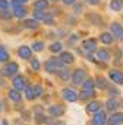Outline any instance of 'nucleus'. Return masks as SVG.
<instances>
[{
	"mask_svg": "<svg viewBox=\"0 0 123 125\" xmlns=\"http://www.w3.org/2000/svg\"><path fill=\"white\" fill-rule=\"evenodd\" d=\"M94 94H96V92H94V80L93 79H86L83 82V84H81V92L78 94V97L81 100H84V99L93 97Z\"/></svg>",
	"mask_w": 123,
	"mask_h": 125,
	"instance_id": "f257e3e1",
	"label": "nucleus"
},
{
	"mask_svg": "<svg viewBox=\"0 0 123 125\" xmlns=\"http://www.w3.org/2000/svg\"><path fill=\"white\" fill-rule=\"evenodd\" d=\"M61 68H62V64L57 57H52V58H49L48 61L45 62V71H46V73L54 74V73L60 71Z\"/></svg>",
	"mask_w": 123,
	"mask_h": 125,
	"instance_id": "f03ea898",
	"label": "nucleus"
},
{
	"mask_svg": "<svg viewBox=\"0 0 123 125\" xmlns=\"http://www.w3.org/2000/svg\"><path fill=\"white\" fill-rule=\"evenodd\" d=\"M18 71H19V64L15 62V61L7 62V64L1 68V74H3L4 77H15V76L18 74Z\"/></svg>",
	"mask_w": 123,
	"mask_h": 125,
	"instance_id": "7ed1b4c3",
	"label": "nucleus"
},
{
	"mask_svg": "<svg viewBox=\"0 0 123 125\" xmlns=\"http://www.w3.org/2000/svg\"><path fill=\"white\" fill-rule=\"evenodd\" d=\"M71 80H72V83H74L75 86H80V84H83V82L86 80V71H84L83 68H77V70L72 73V76H71Z\"/></svg>",
	"mask_w": 123,
	"mask_h": 125,
	"instance_id": "20e7f679",
	"label": "nucleus"
},
{
	"mask_svg": "<svg viewBox=\"0 0 123 125\" xmlns=\"http://www.w3.org/2000/svg\"><path fill=\"white\" fill-rule=\"evenodd\" d=\"M13 89H16V90H19V92H22V90H25L26 89V79L23 77V76H19V74H16L15 77H13Z\"/></svg>",
	"mask_w": 123,
	"mask_h": 125,
	"instance_id": "39448f33",
	"label": "nucleus"
},
{
	"mask_svg": "<svg viewBox=\"0 0 123 125\" xmlns=\"http://www.w3.org/2000/svg\"><path fill=\"white\" fill-rule=\"evenodd\" d=\"M110 33L113 35V38H117V39L123 41V26L119 22H113L110 25Z\"/></svg>",
	"mask_w": 123,
	"mask_h": 125,
	"instance_id": "423d86ee",
	"label": "nucleus"
},
{
	"mask_svg": "<svg viewBox=\"0 0 123 125\" xmlns=\"http://www.w3.org/2000/svg\"><path fill=\"white\" fill-rule=\"evenodd\" d=\"M83 50L87 51L88 54H91L94 51H97V41L94 38H88V39H84L83 41Z\"/></svg>",
	"mask_w": 123,
	"mask_h": 125,
	"instance_id": "0eeeda50",
	"label": "nucleus"
},
{
	"mask_svg": "<svg viewBox=\"0 0 123 125\" xmlns=\"http://www.w3.org/2000/svg\"><path fill=\"white\" fill-rule=\"evenodd\" d=\"M58 60L61 61L62 65H70V64H72V62L75 61V60H74V55H72L71 52H68V51H61Z\"/></svg>",
	"mask_w": 123,
	"mask_h": 125,
	"instance_id": "6e6552de",
	"label": "nucleus"
},
{
	"mask_svg": "<svg viewBox=\"0 0 123 125\" xmlns=\"http://www.w3.org/2000/svg\"><path fill=\"white\" fill-rule=\"evenodd\" d=\"M107 116H106V112L104 111H98V112H96V115L93 116L91 119V124L93 125H104L106 124V119Z\"/></svg>",
	"mask_w": 123,
	"mask_h": 125,
	"instance_id": "1a4fd4ad",
	"label": "nucleus"
},
{
	"mask_svg": "<svg viewBox=\"0 0 123 125\" xmlns=\"http://www.w3.org/2000/svg\"><path fill=\"white\" fill-rule=\"evenodd\" d=\"M18 55L22 60H31L32 58V50L28 45H22V47L18 48Z\"/></svg>",
	"mask_w": 123,
	"mask_h": 125,
	"instance_id": "9d476101",
	"label": "nucleus"
},
{
	"mask_svg": "<svg viewBox=\"0 0 123 125\" xmlns=\"http://www.w3.org/2000/svg\"><path fill=\"white\" fill-rule=\"evenodd\" d=\"M12 15L15 18H18V19H25L28 16V9L25 6H16V7H13Z\"/></svg>",
	"mask_w": 123,
	"mask_h": 125,
	"instance_id": "9b49d317",
	"label": "nucleus"
},
{
	"mask_svg": "<svg viewBox=\"0 0 123 125\" xmlns=\"http://www.w3.org/2000/svg\"><path fill=\"white\" fill-rule=\"evenodd\" d=\"M109 77H110V80L114 82L116 84H122L123 83V74H122V71H119V70H112V71H109Z\"/></svg>",
	"mask_w": 123,
	"mask_h": 125,
	"instance_id": "f8f14e48",
	"label": "nucleus"
},
{
	"mask_svg": "<svg viewBox=\"0 0 123 125\" xmlns=\"http://www.w3.org/2000/svg\"><path fill=\"white\" fill-rule=\"evenodd\" d=\"M62 96H64V99L68 100V102H75V100L78 99V94L75 93L72 89H64V90H62Z\"/></svg>",
	"mask_w": 123,
	"mask_h": 125,
	"instance_id": "ddd939ff",
	"label": "nucleus"
},
{
	"mask_svg": "<svg viewBox=\"0 0 123 125\" xmlns=\"http://www.w3.org/2000/svg\"><path fill=\"white\" fill-rule=\"evenodd\" d=\"M48 7H49V1L48 0H36V1H33V10L45 12Z\"/></svg>",
	"mask_w": 123,
	"mask_h": 125,
	"instance_id": "4468645a",
	"label": "nucleus"
},
{
	"mask_svg": "<svg viewBox=\"0 0 123 125\" xmlns=\"http://www.w3.org/2000/svg\"><path fill=\"white\" fill-rule=\"evenodd\" d=\"M97 58L103 62L110 61V52L106 48H100V50H97Z\"/></svg>",
	"mask_w": 123,
	"mask_h": 125,
	"instance_id": "2eb2a0df",
	"label": "nucleus"
},
{
	"mask_svg": "<svg viewBox=\"0 0 123 125\" xmlns=\"http://www.w3.org/2000/svg\"><path fill=\"white\" fill-rule=\"evenodd\" d=\"M64 112H65V109H64V106L62 105H54V106H51L49 108V114L52 115V116H61L64 115Z\"/></svg>",
	"mask_w": 123,
	"mask_h": 125,
	"instance_id": "dca6fc26",
	"label": "nucleus"
},
{
	"mask_svg": "<svg viewBox=\"0 0 123 125\" xmlns=\"http://www.w3.org/2000/svg\"><path fill=\"white\" fill-rule=\"evenodd\" d=\"M122 121H123V114H119V112L113 114V115L109 118V124L110 125H119Z\"/></svg>",
	"mask_w": 123,
	"mask_h": 125,
	"instance_id": "f3484780",
	"label": "nucleus"
},
{
	"mask_svg": "<svg viewBox=\"0 0 123 125\" xmlns=\"http://www.w3.org/2000/svg\"><path fill=\"white\" fill-rule=\"evenodd\" d=\"M113 35L110 33V32H103L101 35H100V41L104 44V45H110L112 42H113Z\"/></svg>",
	"mask_w": 123,
	"mask_h": 125,
	"instance_id": "a211bd4d",
	"label": "nucleus"
},
{
	"mask_svg": "<svg viewBox=\"0 0 123 125\" xmlns=\"http://www.w3.org/2000/svg\"><path fill=\"white\" fill-rule=\"evenodd\" d=\"M23 26H25L26 29H38L39 22H38L36 19H25V21H23Z\"/></svg>",
	"mask_w": 123,
	"mask_h": 125,
	"instance_id": "6ab92c4d",
	"label": "nucleus"
},
{
	"mask_svg": "<svg viewBox=\"0 0 123 125\" xmlns=\"http://www.w3.org/2000/svg\"><path fill=\"white\" fill-rule=\"evenodd\" d=\"M100 108H101V103L97 102V100H94V102H90V103L87 105V112H90V114H96V112L100 111Z\"/></svg>",
	"mask_w": 123,
	"mask_h": 125,
	"instance_id": "aec40b11",
	"label": "nucleus"
},
{
	"mask_svg": "<svg viewBox=\"0 0 123 125\" xmlns=\"http://www.w3.org/2000/svg\"><path fill=\"white\" fill-rule=\"evenodd\" d=\"M110 9L114 12H120L123 10V0H110Z\"/></svg>",
	"mask_w": 123,
	"mask_h": 125,
	"instance_id": "412c9836",
	"label": "nucleus"
},
{
	"mask_svg": "<svg viewBox=\"0 0 123 125\" xmlns=\"http://www.w3.org/2000/svg\"><path fill=\"white\" fill-rule=\"evenodd\" d=\"M106 105H107V109H109V111H112V112H114L116 109H119V108H120L119 100H116V99H113V97H112V99H109Z\"/></svg>",
	"mask_w": 123,
	"mask_h": 125,
	"instance_id": "4be33fe9",
	"label": "nucleus"
},
{
	"mask_svg": "<svg viewBox=\"0 0 123 125\" xmlns=\"http://www.w3.org/2000/svg\"><path fill=\"white\" fill-rule=\"evenodd\" d=\"M9 99L13 100V102H20V100H22V94H20L19 90L12 89V90H9Z\"/></svg>",
	"mask_w": 123,
	"mask_h": 125,
	"instance_id": "5701e85b",
	"label": "nucleus"
},
{
	"mask_svg": "<svg viewBox=\"0 0 123 125\" xmlns=\"http://www.w3.org/2000/svg\"><path fill=\"white\" fill-rule=\"evenodd\" d=\"M94 86H97L98 89H107V87H109V84H107V80H106L104 77H101V76H98V77L96 79V82H94Z\"/></svg>",
	"mask_w": 123,
	"mask_h": 125,
	"instance_id": "b1692460",
	"label": "nucleus"
},
{
	"mask_svg": "<svg viewBox=\"0 0 123 125\" xmlns=\"http://www.w3.org/2000/svg\"><path fill=\"white\" fill-rule=\"evenodd\" d=\"M9 58H10V55H9L7 50L3 45H0V62H7Z\"/></svg>",
	"mask_w": 123,
	"mask_h": 125,
	"instance_id": "393cba45",
	"label": "nucleus"
},
{
	"mask_svg": "<svg viewBox=\"0 0 123 125\" xmlns=\"http://www.w3.org/2000/svg\"><path fill=\"white\" fill-rule=\"evenodd\" d=\"M44 48H45V42L44 41H35L31 47V50H33L35 52H41Z\"/></svg>",
	"mask_w": 123,
	"mask_h": 125,
	"instance_id": "a878e982",
	"label": "nucleus"
},
{
	"mask_svg": "<svg viewBox=\"0 0 123 125\" xmlns=\"http://www.w3.org/2000/svg\"><path fill=\"white\" fill-rule=\"evenodd\" d=\"M58 76H60V79L64 80V82H68V80L71 79V73H70L67 68H61V70L58 71Z\"/></svg>",
	"mask_w": 123,
	"mask_h": 125,
	"instance_id": "bb28decb",
	"label": "nucleus"
},
{
	"mask_svg": "<svg viewBox=\"0 0 123 125\" xmlns=\"http://www.w3.org/2000/svg\"><path fill=\"white\" fill-rule=\"evenodd\" d=\"M49 50H51V52H54V54H60L62 51V44L61 42H52V44L49 45Z\"/></svg>",
	"mask_w": 123,
	"mask_h": 125,
	"instance_id": "cd10ccee",
	"label": "nucleus"
},
{
	"mask_svg": "<svg viewBox=\"0 0 123 125\" xmlns=\"http://www.w3.org/2000/svg\"><path fill=\"white\" fill-rule=\"evenodd\" d=\"M42 22H44L45 25H54V16H52V13L45 12V16H44Z\"/></svg>",
	"mask_w": 123,
	"mask_h": 125,
	"instance_id": "c85d7f7f",
	"label": "nucleus"
},
{
	"mask_svg": "<svg viewBox=\"0 0 123 125\" xmlns=\"http://www.w3.org/2000/svg\"><path fill=\"white\" fill-rule=\"evenodd\" d=\"M32 93H33V97H41L42 93H44V89H42L39 84H36V86L32 87Z\"/></svg>",
	"mask_w": 123,
	"mask_h": 125,
	"instance_id": "c756f323",
	"label": "nucleus"
},
{
	"mask_svg": "<svg viewBox=\"0 0 123 125\" xmlns=\"http://www.w3.org/2000/svg\"><path fill=\"white\" fill-rule=\"evenodd\" d=\"M29 61H31V67L35 70V71H38V70L41 68V62H39V60H38V58H31Z\"/></svg>",
	"mask_w": 123,
	"mask_h": 125,
	"instance_id": "7c9ffc66",
	"label": "nucleus"
},
{
	"mask_svg": "<svg viewBox=\"0 0 123 125\" xmlns=\"http://www.w3.org/2000/svg\"><path fill=\"white\" fill-rule=\"evenodd\" d=\"M44 16H45V12H42V10H33V19H36L38 22L42 21Z\"/></svg>",
	"mask_w": 123,
	"mask_h": 125,
	"instance_id": "2f4dec72",
	"label": "nucleus"
},
{
	"mask_svg": "<svg viewBox=\"0 0 123 125\" xmlns=\"http://www.w3.org/2000/svg\"><path fill=\"white\" fill-rule=\"evenodd\" d=\"M28 1L29 0H12L9 3H10L12 7H16V6H25V3H28Z\"/></svg>",
	"mask_w": 123,
	"mask_h": 125,
	"instance_id": "473e14b6",
	"label": "nucleus"
},
{
	"mask_svg": "<svg viewBox=\"0 0 123 125\" xmlns=\"http://www.w3.org/2000/svg\"><path fill=\"white\" fill-rule=\"evenodd\" d=\"M0 18H1V19H4V21H9V19H12V18H13V15H12L9 10H3V12H0Z\"/></svg>",
	"mask_w": 123,
	"mask_h": 125,
	"instance_id": "72a5a7b5",
	"label": "nucleus"
},
{
	"mask_svg": "<svg viewBox=\"0 0 123 125\" xmlns=\"http://www.w3.org/2000/svg\"><path fill=\"white\" fill-rule=\"evenodd\" d=\"M9 7H10V3H9L7 0H0V12L9 10Z\"/></svg>",
	"mask_w": 123,
	"mask_h": 125,
	"instance_id": "f704fd0d",
	"label": "nucleus"
},
{
	"mask_svg": "<svg viewBox=\"0 0 123 125\" xmlns=\"http://www.w3.org/2000/svg\"><path fill=\"white\" fill-rule=\"evenodd\" d=\"M109 93H110L112 97H116V96L120 94V92H119V89H116V87H110V89H109Z\"/></svg>",
	"mask_w": 123,
	"mask_h": 125,
	"instance_id": "c9c22d12",
	"label": "nucleus"
},
{
	"mask_svg": "<svg viewBox=\"0 0 123 125\" xmlns=\"http://www.w3.org/2000/svg\"><path fill=\"white\" fill-rule=\"evenodd\" d=\"M26 99L33 100V93H32V87H26Z\"/></svg>",
	"mask_w": 123,
	"mask_h": 125,
	"instance_id": "e433bc0d",
	"label": "nucleus"
},
{
	"mask_svg": "<svg viewBox=\"0 0 123 125\" xmlns=\"http://www.w3.org/2000/svg\"><path fill=\"white\" fill-rule=\"evenodd\" d=\"M72 6H74V10H75V13H78V12H81V10H83V4H81V3H77V1H75Z\"/></svg>",
	"mask_w": 123,
	"mask_h": 125,
	"instance_id": "4c0bfd02",
	"label": "nucleus"
},
{
	"mask_svg": "<svg viewBox=\"0 0 123 125\" xmlns=\"http://www.w3.org/2000/svg\"><path fill=\"white\" fill-rule=\"evenodd\" d=\"M100 1H101V0H86V3L90 4V6H97Z\"/></svg>",
	"mask_w": 123,
	"mask_h": 125,
	"instance_id": "58836bf2",
	"label": "nucleus"
},
{
	"mask_svg": "<svg viewBox=\"0 0 123 125\" xmlns=\"http://www.w3.org/2000/svg\"><path fill=\"white\" fill-rule=\"evenodd\" d=\"M61 1L65 4V6H72V4H74L77 0H61Z\"/></svg>",
	"mask_w": 123,
	"mask_h": 125,
	"instance_id": "ea45409f",
	"label": "nucleus"
},
{
	"mask_svg": "<svg viewBox=\"0 0 123 125\" xmlns=\"http://www.w3.org/2000/svg\"><path fill=\"white\" fill-rule=\"evenodd\" d=\"M1 125H9V124H7V121H3V122H1Z\"/></svg>",
	"mask_w": 123,
	"mask_h": 125,
	"instance_id": "a19ab883",
	"label": "nucleus"
},
{
	"mask_svg": "<svg viewBox=\"0 0 123 125\" xmlns=\"http://www.w3.org/2000/svg\"><path fill=\"white\" fill-rule=\"evenodd\" d=\"M0 112H1V102H0Z\"/></svg>",
	"mask_w": 123,
	"mask_h": 125,
	"instance_id": "79ce46f5",
	"label": "nucleus"
},
{
	"mask_svg": "<svg viewBox=\"0 0 123 125\" xmlns=\"http://www.w3.org/2000/svg\"><path fill=\"white\" fill-rule=\"evenodd\" d=\"M58 125H65V124H58Z\"/></svg>",
	"mask_w": 123,
	"mask_h": 125,
	"instance_id": "37998d69",
	"label": "nucleus"
},
{
	"mask_svg": "<svg viewBox=\"0 0 123 125\" xmlns=\"http://www.w3.org/2000/svg\"><path fill=\"white\" fill-rule=\"evenodd\" d=\"M51 1H57V0H51Z\"/></svg>",
	"mask_w": 123,
	"mask_h": 125,
	"instance_id": "c03bdc74",
	"label": "nucleus"
},
{
	"mask_svg": "<svg viewBox=\"0 0 123 125\" xmlns=\"http://www.w3.org/2000/svg\"><path fill=\"white\" fill-rule=\"evenodd\" d=\"M122 84H123V83H122Z\"/></svg>",
	"mask_w": 123,
	"mask_h": 125,
	"instance_id": "a18cd8bd",
	"label": "nucleus"
}]
</instances>
